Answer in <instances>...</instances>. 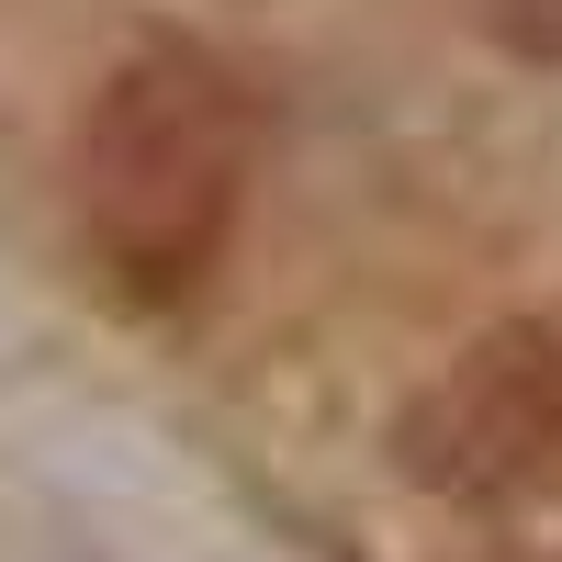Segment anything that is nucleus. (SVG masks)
I'll return each mask as SVG.
<instances>
[{
  "mask_svg": "<svg viewBox=\"0 0 562 562\" xmlns=\"http://www.w3.org/2000/svg\"><path fill=\"white\" fill-rule=\"evenodd\" d=\"M394 461L450 506H540L562 495V326L506 315L461 338L416 383Z\"/></svg>",
  "mask_w": 562,
  "mask_h": 562,
  "instance_id": "nucleus-2",
  "label": "nucleus"
},
{
  "mask_svg": "<svg viewBox=\"0 0 562 562\" xmlns=\"http://www.w3.org/2000/svg\"><path fill=\"white\" fill-rule=\"evenodd\" d=\"M259 180V102L203 45H135L102 68L90 113L68 135V203L79 248L113 293L180 304L203 293Z\"/></svg>",
  "mask_w": 562,
  "mask_h": 562,
  "instance_id": "nucleus-1",
  "label": "nucleus"
},
{
  "mask_svg": "<svg viewBox=\"0 0 562 562\" xmlns=\"http://www.w3.org/2000/svg\"><path fill=\"white\" fill-rule=\"evenodd\" d=\"M484 23L506 45H529V57H562V0H484Z\"/></svg>",
  "mask_w": 562,
  "mask_h": 562,
  "instance_id": "nucleus-3",
  "label": "nucleus"
}]
</instances>
